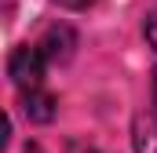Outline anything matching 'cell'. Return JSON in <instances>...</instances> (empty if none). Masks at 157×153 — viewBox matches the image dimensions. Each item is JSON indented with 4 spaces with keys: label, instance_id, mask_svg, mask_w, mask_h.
Returning <instances> with one entry per match:
<instances>
[{
    "label": "cell",
    "instance_id": "6da1fadb",
    "mask_svg": "<svg viewBox=\"0 0 157 153\" xmlns=\"http://www.w3.org/2000/svg\"><path fill=\"white\" fill-rule=\"evenodd\" d=\"M7 73H11V80H15L22 91H37L40 80H44V51L33 47V44L15 47V55H11V62H7Z\"/></svg>",
    "mask_w": 157,
    "mask_h": 153
},
{
    "label": "cell",
    "instance_id": "7a4b0ae2",
    "mask_svg": "<svg viewBox=\"0 0 157 153\" xmlns=\"http://www.w3.org/2000/svg\"><path fill=\"white\" fill-rule=\"evenodd\" d=\"M132 142H135V153H157V106H150L135 117Z\"/></svg>",
    "mask_w": 157,
    "mask_h": 153
},
{
    "label": "cell",
    "instance_id": "3957f363",
    "mask_svg": "<svg viewBox=\"0 0 157 153\" xmlns=\"http://www.w3.org/2000/svg\"><path fill=\"white\" fill-rule=\"evenodd\" d=\"M22 106H26V117H33V120H51L55 117V95H48L44 88L22 91Z\"/></svg>",
    "mask_w": 157,
    "mask_h": 153
},
{
    "label": "cell",
    "instance_id": "277c9868",
    "mask_svg": "<svg viewBox=\"0 0 157 153\" xmlns=\"http://www.w3.org/2000/svg\"><path fill=\"white\" fill-rule=\"evenodd\" d=\"M146 40H150V47L157 51V15L146 18ZM154 106H157V73H154Z\"/></svg>",
    "mask_w": 157,
    "mask_h": 153
},
{
    "label": "cell",
    "instance_id": "5b68a950",
    "mask_svg": "<svg viewBox=\"0 0 157 153\" xmlns=\"http://www.w3.org/2000/svg\"><path fill=\"white\" fill-rule=\"evenodd\" d=\"M55 4H62V7H70V11H84V7H91L95 0H55Z\"/></svg>",
    "mask_w": 157,
    "mask_h": 153
},
{
    "label": "cell",
    "instance_id": "8992f818",
    "mask_svg": "<svg viewBox=\"0 0 157 153\" xmlns=\"http://www.w3.org/2000/svg\"><path fill=\"white\" fill-rule=\"evenodd\" d=\"M73 153H99V150H73Z\"/></svg>",
    "mask_w": 157,
    "mask_h": 153
},
{
    "label": "cell",
    "instance_id": "52a82bcc",
    "mask_svg": "<svg viewBox=\"0 0 157 153\" xmlns=\"http://www.w3.org/2000/svg\"><path fill=\"white\" fill-rule=\"evenodd\" d=\"M26 153H40V150H26Z\"/></svg>",
    "mask_w": 157,
    "mask_h": 153
}]
</instances>
